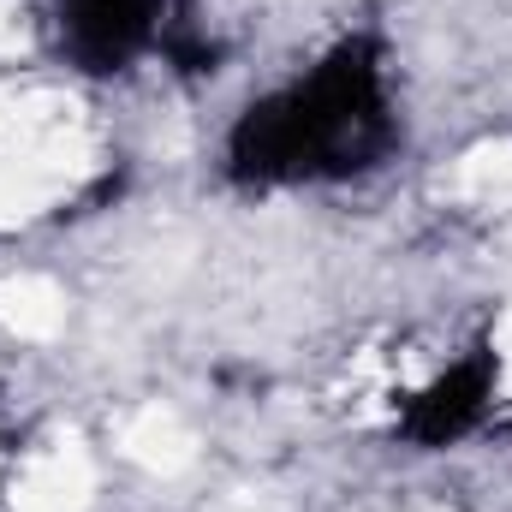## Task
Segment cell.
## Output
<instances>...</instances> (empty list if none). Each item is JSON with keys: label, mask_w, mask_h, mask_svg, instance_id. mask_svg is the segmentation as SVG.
<instances>
[{"label": "cell", "mask_w": 512, "mask_h": 512, "mask_svg": "<svg viewBox=\"0 0 512 512\" xmlns=\"http://www.w3.org/2000/svg\"><path fill=\"white\" fill-rule=\"evenodd\" d=\"M96 167V137L72 96L0 84V221L48 215Z\"/></svg>", "instance_id": "cell-1"}, {"label": "cell", "mask_w": 512, "mask_h": 512, "mask_svg": "<svg viewBox=\"0 0 512 512\" xmlns=\"http://www.w3.org/2000/svg\"><path fill=\"white\" fill-rule=\"evenodd\" d=\"M12 512H90L96 507V459L78 435H48L6 477Z\"/></svg>", "instance_id": "cell-2"}, {"label": "cell", "mask_w": 512, "mask_h": 512, "mask_svg": "<svg viewBox=\"0 0 512 512\" xmlns=\"http://www.w3.org/2000/svg\"><path fill=\"white\" fill-rule=\"evenodd\" d=\"M120 453L131 465L155 471V477H179L197 459V435H191V423L173 405H137L120 423Z\"/></svg>", "instance_id": "cell-3"}, {"label": "cell", "mask_w": 512, "mask_h": 512, "mask_svg": "<svg viewBox=\"0 0 512 512\" xmlns=\"http://www.w3.org/2000/svg\"><path fill=\"white\" fill-rule=\"evenodd\" d=\"M0 328L42 346L66 328V292L48 280V274H12L0 280Z\"/></svg>", "instance_id": "cell-4"}, {"label": "cell", "mask_w": 512, "mask_h": 512, "mask_svg": "<svg viewBox=\"0 0 512 512\" xmlns=\"http://www.w3.org/2000/svg\"><path fill=\"white\" fill-rule=\"evenodd\" d=\"M459 197H471L483 209H512V137L477 143L459 161Z\"/></svg>", "instance_id": "cell-5"}, {"label": "cell", "mask_w": 512, "mask_h": 512, "mask_svg": "<svg viewBox=\"0 0 512 512\" xmlns=\"http://www.w3.org/2000/svg\"><path fill=\"white\" fill-rule=\"evenodd\" d=\"M24 0H0V54H18L24 48Z\"/></svg>", "instance_id": "cell-6"}, {"label": "cell", "mask_w": 512, "mask_h": 512, "mask_svg": "<svg viewBox=\"0 0 512 512\" xmlns=\"http://www.w3.org/2000/svg\"><path fill=\"white\" fill-rule=\"evenodd\" d=\"M215 512H262V507H256V501H245V495H233L227 507H215Z\"/></svg>", "instance_id": "cell-7"}]
</instances>
